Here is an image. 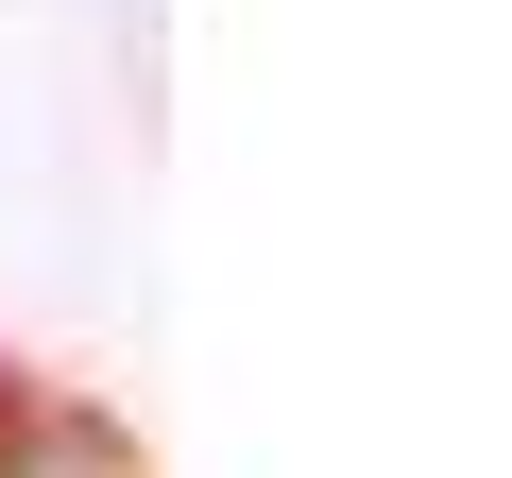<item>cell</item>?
I'll return each mask as SVG.
<instances>
[{
  "label": "cell",
  "instance_id": "1",
  "mask_svg": "<svg viewBox=\"0 0 512 478\" xmlns=\"http://www.w3.org/2000/svg\"><path fill=\"white\" fill-rule=\"evenodd\" d=\"M52 461H69V478H154V461H137V427H120V410H52Z\"/></svg>",
  "mask_w": 512,
  "mask_h": 478
},
{
  "label": "cell",
  "instance_id": "2",
  "mask_svg": "<svg viewBox=\"0 0 512 478\" xmlns=\"http://www.w3.org/2000/svg\"><path fill=\"white\" fill-rule=\"evenodd\" d=\"M35 461H52V393L0 359V478H35Z\"/></svg>",
  "mask_w": 512,
  "mask_h": 478
}]
</instances>
